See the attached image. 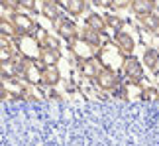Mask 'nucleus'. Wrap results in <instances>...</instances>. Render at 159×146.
Returning <instances> with one entry per match:
<instances>
[{"label":"nucleus","instance_id":"nucleus-1","mask_svg":"<svg viewBox=\"0 0 159 146\" xmlns=\"http://www.w3.org/2000/svg\"><path fill=\"white\" fill-rule=\"evenodd\" d=\"M18 56L26 57L28 61H39L41 56V41L35 36H16L14 38Z\"/></svg>","mask_w":159,"mask_h":146},{"label":"nucleus","instance_id":"nucleus-2","mask_svg":"<svg viewBox=\"0 0 159 146\" xmlns=\"http://www.w3.org/2000/svg\"><path fill=\"white\" fill-rule=\"evenodd\" d=\"M98 57H100L102 65H104V67H110V69L124 67V63H126V59H128V56L114 44V41H110V44L100 47V50H98Z\"/></svg>","mask_w":159,"mask_h":146},{"label":"nucleus","instance_id":"nucleus-3","mask_svg":"<svg viewBox=\"0 0 159 146\" xmlns=\"http://www.w3.org/2000/svg\"><path fill=\"white\" fill-rule=\"evenodd\" d=\"M69 50H71V53L79 59V61H84V59H90V57L98 56L100 47L90 44V41H87L83 36H79V38H75L73 41H69Z\"/></svg>","mask_w":159,"mask_h":146},{"label":"nucleus","instance_id":"nucleus-4","mask_svg":"<svg viewBox=\"0 0 159 146\" xmlns=\"http://www.w3.org/2000/svg\"><path fill=\"white\" fill-rule=\"evenodd\" d=\"M0 89H4L12 99L16 97H30V89L28 83L22 77H8V75H0Z\"/></svg>","mask_w":159,"mask_h":146},{"label":"nucleus","instance_id":"nucleus-5","mask_svg":"<svg viewBox=\"0 0 159 146\" xmlns=\"http://www.w3.org/2000/svg\"><path fill=\"white\" fill-rule=\"evenodd\" d=\"M10 20L16 26L18 36H35V32H38V24H35V20L30 14H26L24 10H18Z\"/></svg>","mask_w":159,"mask_h":146},{"label":"nucleus","instance_id":"nucleus-6","mask_svg":"<svg viewBox=\"0 0 159 146\" xmlns=\"http://www.w3.org/2000/svg\"><path fill=\"white\" fill-rule=\"evenodd\" d=\"M94 83H96V87L102 89V91H114L116 87H120L122 81H120V75H118V71H116V69L102 67L100 73L96 75Z\"/></svg>","mask_w":159,"mask_h":146},{"label":"nucleus","instance_id":"nucleus-7","mask_svg":"<svg viewBox=\"0 0 159 146\" xmlns=\"http://www.w3.org/2000/svg\"><path fill=\"white\" fill-rule=\"evenodd\" d=\"M55 30H57L59 38H63L67 41H73L75 38L81 36V30L75 24V20H71V18H61V20H57L55 22Z\"/></svg>","mask_w":159,"mask_h":146},{"label":"nucleus","instance_id":"nucleus-8","mask_svg":"<svg viewBox=\"0 0 159 146\" xmlns=\"http://www.w3.org/2000/svg\"><path fill=\"white\" fill-rule=\"evenodd\" d=\"M124 73L130 81H142L143 79V63H139L134 56H128L126 63H124Z\"/></svg>","mask_w":159,"mask_h":146},{"label":"nucleus","instance_id":"nucleus-9","mask_svg":"<svg viewBox=\"0 0 159 146\" xmlns=\"http://www.w3.org/2000/svg\"><path fill=\"white\" fill-rule=\"evenodd\" d=\"M16 44L12 38H6V36H0V63H8L16 57Z\"/></svg>","mask_w":159,"mask_h":146},{"label":"nucleus","instance_id":"nucleus-10","mask_svg":"<svg viewBox=\"0 0 159 146\" xmlns=\"http://www.w3.org/2000/svg\"><path fill=\"white\" fill-rule=\"evenodd\" d=\"M104 67L100 61V57H90V59H84V61H81V73L87 79H96V75L100 73V69Z\"/></svg>","mask_w":159,"mask_h":146},{"label":"nucleus","instance_id":"nucleus-11","mask_svg":"<svg viewBox=\"0 0 159 146\" xmlns=\"http://www.w3.org/2000/svg\"><path fill=\"white\" fill-rule=\"evenodd\" d=\"M143 85L139 81H128L126 85H122L120 95L122 99H143Z\"/></svg>","mask_w":159,"mask_h":146},{"label":"nucleus","instance_id":"nucleus-12","mask_svg":"<svg viewBox=\"0 0 159 146\" xmlns=\"http://www.w3.org/2000/svg\"><path fill=\"white\" fill-rule=\"evenodd\" d=\"M61 81V71L57 65H43L41 67V83L47 87H55Z\"/></svg>","mask_w":159,"mask_h":146},{"label":"nucleus","instance_id":"nucleus-13","mask_svg":"<svg viewBox=\"0 0 159 146\" xmlns=\"http://www.w3.org/2000/svg\"><path fill=\"white\" fill-rule=\"evenodd\" d=\"M112 40H114V44L126 53V56H132L134 50H136V41H134V38L130 34H126V32H118Z\"/></svg>","mask_w":159,"mask_h":146},{"label":"nucleus","instance_id":"nucleus-14","mask_svg":"<svg viewBox=\"0 0 159 146\" xmlns=\"http://www.w3.org/2000/svg\"><path fill=\"white\" fill-rule=\"evenodd\" d=\"M84 26L94 30V32H98V34H104L106 32V16L96 14V12H90V14L84 18Z\"/></svg>","mask_w":159,"mask_h":146},{"label":"nucleus","instance_id":"nucleus-15","mask_svg":"<svg viewBox=\"0 0 159 146\" xmlns=\"http://www.w3.org/2000/svg\"><path fill=\"white\" fill-rule=\"evenodd\" d=\"M59 4H61V8H65V12L69 16H81L89 6L87 0H61Z\"/></svg>","mask_w":159,"mask_h":146},{"label":"nucleus","instance_id":"nucleus-16","mask_svg":"<svg viewBox=\"0 0 159 146\" xmlns=\"http://www.w3.org/2000/svg\"><path fill=\"white\" fill-rule=\"evenodd\" d=\"M39 61H30L26 71H24L22 79L26 81L28 85H39L41 83V69H39Z\"/></svg>","mask_w":159,"mask_h":146},{"label":"nucleus","instance_id":"nucleus-17","mask_svg":"<svg viewBox=\"0 0 159 146\" xmlns=\"http://www.w3.org/2000/svg\"><path fill=\"white\" fill-rule=\"evenodd\" d=\"M41 16L47 18V20H51V22L61 20V18H63V16H61V4L43 0V2H41Z\"/></svg>","mask_w":159,"mask_h":146},{"label":"nucleus","instance_id":"nucleus-18","mask_svg":"<svg viewBox=\"0 0 159 146\" xmlns=\"http://www.w3.org/2000/svg\"><path fill=\"white\" fill-rule=\"evenodd\" d=\"M61 59V50L55 47H41V56H39V63L41 65H57Z\"/></svg>","mask_w":159,"mask_h":146},{"label":"nucleus","instance_id":"nucleus-19","mask_svg":"<svg viewBox=\"0 0 159 146\" xmlns=\"http://www.w3.org/2000/svg\"><path fill=\"white\" fill-rule=\"evenodd\" d=\"M153 8H155V0H132V10L136 16L153 14Z\"/></svg>","mask_w":159,"mask_h":146},{"label":"nucleus","instance_id":"nucleus-20","mask_svg":"<svg viewBox=\"0 0 159 146\" xmlns=\"http://www.w3.org/2000/svg\"><path fill=\"white\" fill-rule=\"evenodd\" d=\"M143 65L149 67L151 71H157V65H159V51L149 47V50L143 51Z\"/></svg>","mask_w":159,"mask_h":146},{"label":"nucleus","instance_id":"nucleus-21","mask_svg":"<svg viewBox=\"0 0 159 146\" xmlns=\"http://www.w3.org/2000/svg\"><path fill=\"white\" fill-rule=\"evenodd\" d=\"M0 36H6V38H12V40L18 36V30L10 18H0Z\"/></svg>","mask_w":159,"mask_h":146},{"label":"nucleus","instance_id":"nucleus-22","mask_svg":"<svg viewBox=\"0 0 159 146\" xmlns=\"http://www.w3.org/2000/svg\"><path fill=\"white\" fill-rule=\"evenodd\" d=\"M139 24L149 30V32H157L159 30V16L157 14H145V16H139Z\"/></svg>","mask_w":159,"mask_h":146},{"label":"nucleus","instance_id":"nucleus-23","mask_svg":"<svg viewBox=\"0 0 159 146\" xmlns=\"http://www.w3.org/2000/svg\"><path fill=\"white\" fill-rule=\"evenodd\" d=\"M112 32V36H116L118 32L124 30V20L118 16H106V32Z\"/></svg>","mask_w":159,"mask_h":146},{"label":"nucleus","instance_id":"nucleus-24","mask_svg":"<svg viewBox=\"0 0 159 146\" xmlns=\"http://www.w3.org/2000/svg\"><path fill=\"white\" fill-rule=\"evenodd\" d=\"M81 36H83L87 41H90V44H94V46H98V47H100V44H102V34L94 32V30H90V28H87V26L81 30Z\"/></svg>","mask_w":159,"mask_h":146},{"label":"nucleus","instance_id":"nucleus-25","mask_svg":"<svg viewBox=\"0 0 159 146\" xmlns=\"http://www.w3.org/2000/svg\"><path fill=\"white\" fill-rule=\"evenodd\" d=\"M39 41H41V47H55V50H59V40L53 34H41Z\"/></svg>","mask_w":159,"mask_h":146},{"label":"nucleus","instance_id":"nucleus-26","mask_svg":"<svg viewBox=\"0 0 159 146\" xmlns=\"http://www.w3.org/2000/svg\"><path fill=\"white\" fill-rule=\"evenodd\" d=\"M18 6H20L22 10H28V12H35L38 10V4H35V0H16Z\"/></svg>","mask_w":159,"mask_h":146},{"label":"nucleus","instance_id":"nucleus-27","mask_svg":"<svg viewBox=\"0 0 159 146\" xmlns=\"http://www.w3.org/2000/svg\"><path fill=\"white\" fill-rule=\"evenodd\" d=\"M159 99V91L155 87H145L143 89V101H157Z\"/></svg>","mask_w":159,"mask_h":146},{"label":"nucleus","instance_id":"nucleus-28","mask_svg":"<svg viewBox=\"0 0 159 146\" xmlns=\"http://www.w3.org/2000/svg\"><path fill=\"white\" fill-rule=\"evenodd\" d=\"M112 8H114V10H126V8H132V0H112Z\"/></svg>","mask_w":159,"mask_h":146},{"label":"nucleus","instance_id":"nucleus-29","mask_svg":"<svg viewBox=\"0 0 159 146\" xmlns=\"http://www.w3.org/2000/svg\"><path fill=\"white\" fill-rule=\"evenodd\" d=\"M93 4L98 8H112V0H93Z\"/></svg>","mask_w":159,"mask_h":146},{"label":"nucleus","instance_id":"nucleus-30","mask_svg":"<svg viewBox=\"0 0 159 146\" xmlns=\"http://www.w3.org/2000/svg\"><path fill=\"white\" fill-rule=\"evenodd\" d=\"M47 2H57V4H59V2H61V0H47Z\"/></svg>","mask_w":159,"mask_h":146}]
</instances>
